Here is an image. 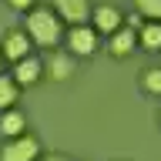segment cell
<instances>
[{"instance_id":"3957f363","label":"cell","mask_w":161,"mask_h":161,"mask_svg":"<svg viewBox=\"0 0 161 161\" xmlns=\"http://www.w3.org/2000/svg\"><path fill=\"white\" fill-rule=\"evenodd\" d=\"M67 47H70V54L91 57V54L97 50V30H94V27H70V34H67Z\"/></svg>"},{"instance_id":"7c38bea8","label":"cell","mask_w":161,"mask_h":161,"mask_svg":"<svg viewBox=\"0 0 161 161\" xmlns=\"http://www.w3.org/2000/svg\"><path fill=\"white\" fill-rule=\"evenodd\" d=\"M14 101H17V80L0 74V108L10 111V104H14Z\"/></svg>"},{"instance_id":"5b68a950","label":"cell","mask_w":161,"mask_h":161,"mask_svg":"<svg viewBox=\"0 0 161 161\" xmlns=\"http://www.w3.org/2000/svg\"><path fill=\"white\" fill-rule=\"evenodd\" d=\"M0 54L7 60H24L30 57V37H27V30H10L7 37H3V47H0Z\"/></svg>"},{"instance_id":"277c9868","label":"cell","mask_w":161,"mask_h":161,"mask_svg":"<svg viewBox=\"0 0 161 161\" xmlns=\"http://www.w3.org/2000/svg\"><path fill=\"white\" fill-rule=\"evenodd\" d=\"M54 10H57L60 20H67L70 27H84V20L91 14L87 0H54Z\"/></svg>"},{"instance_id":"6da1fadb","label":"cell","mask_w":161,"mask_h":161,"mask_svg":"<svg viewBox=\"0 0 161 161\" xmlns=\"http://www.w3.org/2000/svg\"><path fill=\"white\" fill-rule=\"evenodd\" d=\"M27 37L37 47H57L60 40V17L47 7H34L27 14Z\"/></svg>"},{"instance_id":"4fadbf2b","label":"cell","mask_w":161,"mask_h":161,"mask_svg":"<svg viewBox=\"0 0 161 161\" xmlns=\"http://www.w3.org/2000/svg\"><path fill=\"white\" fill-rule=\"evenodd\" d=\"M134 10L148 20H158L161 24V0H134Z\"/></svg>"},{"instance_id":"ba28073f","label":"cell","mask_w":161,"mask_h":161,"mask_svg":"<svg viewBox=\"0 0 161 161\" xmlns=\"http://www.w3.org/2000/svg\"><path fill=\"white\" fill-rule=\"evenodd\" d=\"M134 40H138V34L131 27H121L118 34H111L108 37V50L114 54V57H128L131 50H134Z\"/></svg>"},{"instance_id":"e0dca14e","label":"cell","mask_w":161,"mask_h":161,"mask_svg":"<svg viewBox=\"0 0 161 161\" xmlns=\"http://www.w3.org/2000/svg\"><path fill=\"white\" fill-rule=\"evenodd\" d=\"M0 57H3V54H0Z\"/></svg>"},{"instance_id":"9a60e30c","label":"cell","mask_w":161,"mask_h":161,"mask_svg":"<svg viewBox=\"0 0 161 161\" xmlns=\"http://www.w3.org/2000/svg\"><path fill=\"white\" fill-rule=\"evenodd\" d=\"M7 3L14 10H30V7H34V0H7Z\"/></svg>"},{"instance_id":"7a4b0ae2","label":"cell","mask_w":161,"mask_h":161,"mask_svg":"<svg viewBox=\"0 0 161 161\" xmlns=\"http://www.w3.org/2000/svg\"><path fill=\"white\" fill-rule=\"evenodd\" d=\"M40 158V141L30 134H17L0 148V161H37Z\"/></svg>"},{"instance_id":"5bb4252c","label":"cell","mask_w":161,"mask_h":161,"mask_svg":"<svg viewBox=\"0 0 161 161\" xmlns=\"http://www.w3.org/2000/svg\"><path fill=\"white\" fill-rule=\"evenodd\" d=\"M141 80H144V91L148 94H161V67H148Z\"/></svg>"},{"instance_id":"52a82bcc","label":"cell","mask_w":161,"mask_h":161,"mask_svg":"<svg viewBox=\"0 0 161 161\" xmlns=\"http://www.w3.org/2000/svg\"><path fill=\"white\" fill-rule=\"evenodd\" d=\"M40 74H44V64H40V57H34V54L14 64V80H17V84H27L30 87V84L40 80Z\"/></svg>"},{"instance_id":"9c48e42d","label":"cell","mask_w":161,"mask_h":161,"mask_svg":"<svg viewBox=\"0 0 161 161\" xmlns=\"http://www.w3.org/2000/svg\"><path fill=\"white\" fill-rule=\"evenodd\" d=\"M24 128H27V118L20 114V111H3L0 114V134H7V138H17V134H24Z\"/></svg>"},{"instance_id":"30bf717a","label":"cell","mask_w":161,"mask_h":161,"mask_svg":"<svg viewBox=\"0 0 161 161\" xmlns=\"http://www.w3.org/2000/svg\"><path fill=\"white\" fill-rule=\"evenodd\" d=\"M47 70L54 80H67L70 74H74V57L70 54H54V57L47 60Z\"/></svg>"},{"instance_id":"8992f818","label":"cell","mask_w":161,"mask_h":161,"mask_svg":"<svg viewBox=\"0 0 161 161\" xmlns=\"http://www.w3.org/2000/svg\"><path fill=\"white\" fill-rule=\"evenodd\" d=\"M91 17H94V30L108 34V37H111V34H118L121 24H124V17H121V10H118V7H97Z\"/></svg>"},{"instance_id":"2e32d148","label":"cell","mask_w":161,"mask_h":161,"mask_svg":"<svg viewBox=\"0 0 161 161\" xmlns=\"http://www.w3.org/2000/svg\"><path fill=\"white\" fill-rule=\"evenodd\" d=\"M37 161H70V158H64V154H47V158H37Z\"/></svg>"},{"instance_id":"8fae6325","label":"cell","mask_w":161,"mask_h":161,"mask_svg":"<svg viewBox=\"0 0 161 161\" xmlns=\"http://www.w3.org/2000/svg\"><path fill=\"white\" fill-rule=\"evenodd\" d=\"M138 40L148 50H161V24H158V20H148V24L138 30Z\"/></svg>"}]
</instances>
